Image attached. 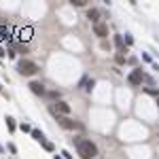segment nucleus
Masks as SVG:
<instances>
[{"label": "nucleus", "instance_id": "nucleus-12", "mask_svg": "<svg viewBox=\"0 0 159 159\" xmlns=\"http://www.w3.org/2000/svg\"><path fill=\"white\" fill-rule=\"evenodd\" d=\"M83 85H85V89H87V91H91V87L96 85V81H93V79H87V77H85V79H83Z\"/></svg>", "mask_w": 159, "mask_h": 159}, {"label": "nucleus", "instance_id": "nucleus-17", "mask_svg": "<svg viewBox=\"0 0 159 159\" xmlns=\"http://www.w3.org/2000/svg\"><path fill=\"white\" fill-rule=\"evenodd\" d=\"M47 96H49V98H53V100H57V98H60V93H57V91H47Z\"/></svg>", "mask_w": 159, "mask_h": 159}, {"label": "nucleus", "instance_id": "nucleus-16", "mask_svg": "<svg viewBox=\"0 0 159 159\" xmlns=\"http://www.w3.org/2000/svg\"><path fill=\"white\" fill-rule=\"evenodd\" d=\"M19 127H21V132H30V134H32V127H30V125H28V123H21V125H19Z\"/></svg>", "mask_w": 159, "mask_h": 159}, {"label": "nucleus", "instance_id": "nucleus-8", "mask_svg": "<svg viewBox=\"0 0 159 159\" xmlns=\"http://www.w3.org/2000/svg\"><path fill=\"white\" fill-rule=\"evenodd\" d=\"M9 49H11V53L13 51H19V53H26L28 51V47L23 42H9Z\"/></svg>", "mask_w": 159, "mask_h": 159}, {"label": "nucleus", "instance_id": "nucleus-24", "mask_svg": "<svg viewBox=\"0 0 159 159\" xmlns=\"http://www.w3.org/2000/svg\"><path fill=\"white\" fill-rule=\"evenodd\" d=\"M157 108H159V102H157Z\"/></svg>", "mask_w": 159, "mask_h": 159}, {"label": "nucleus", "instance_id": "nucleus-10", "mask_svg": "<svg viewBox=\"0 0 159 159\" xmlns=\"http://www.w3.org/2000/svg\"><path fill=\"white\" fill-rule=\"evenodd\" d=\"M32 138H34L36 142H42V144H45V134H42L40 129H32Z\"/></svg>", "mask_w": 159, "mask_h": 159}, {"label": "nucleus", "instance_id": "nucleus-13", "mask_svg": "<svg viewBox=\"0 0 159 159\" xmlns=\"http://www.w3.org/2000/svg\"><path fill=\"white\" fill-rule=\"evenodd\" d=\"M6 127H9L11 132H15V127H17V125H15V119H13V117H6Z\"/></svg>", "mask_w": 159, "mask_h": 159}, {"label": "nucleus", "instance_id": "nucleus-21", "mask_svg": "<svg viewBox=\"0 0 159 159\" xmlns=\"http://www.w3.org/2000/svg\"><path fill=\"white\" fill-rule=\"evenodd\" d=\"M123 62H125V57H123V55L119 53V55H117V64H123Z\"/></svg>", "mask_w": 159, "mask_h": 159}, {"label": "nucleus", "instance_id": "nucleus-1", "mask_svg": "<svg viewBox=\"0 0 159 159\" xmlns=\"http://www.w3.org/2000/svg\"><path fill=\"white\" fill-rule=\"evenodd\" d=\"M74 142H77V151H79L81 159H93L98 155V146L91 140H81V138H77Z\"/></svg>", "mask_w": 159, "mask_h": 159}, {"label": "nucleus", "instance_id": "nucleus-20", "mask_svg": "<svg viewBox=\"0 0 159 159\" xmlns=\"http://www.w3.org/2000/svg\"><path fill=\"white\" fill-rule=\"evenodd\" d=\"M42 146H45V149H47V151H53V149H55V146H53V144H51V142H45V144H42Z\"/></svg>", "mask_w": 159, "mask_h": 159}, {"label": "nucleus", "instance_id": "nucleus-11", "mask_svg": "<svg viewBox=\"0 0 159 159\" xmlns=\"http://www.w3.org/2000/svg\"><path fill=\"white\" fill-rule=\"evenodd\" d=\"M19 34H21V36H19V40L23 42V40H30V34H32V30H30V28H26V30H21Z\"/></svg>", "mask_w": 159, "mask_h": 159}, {"label": "nucleus", "instance_id": "nucleus-9", "mask_svg": "<svg viewBox=\"0 0 159 159\" xmlns=\"http://www.w3.org/2000/svg\"><path fill=\"white\" fill-rule=\"evenodd\" d=\"M87 17H89L93 23H100V21H98V19H100V11H98V9H89V11H87Z\"/></svg>", "mask_w": 159, "mask_h": 159}, {"label": "nucleus", "instance_id": "nucleus-6", "mask_svg": "<svg viewBox=\"0 0 159 159\" xmlns=\"http://www.w3.org/2000/svg\"><path fill=\"white\" fill-rule=\"evenodd\" d=\"M55 110H57L60 115H64V117H66V115L70 113V104H68V102H64V100H57V102H55Z\"/></svg>", "mask_w": 159, "mask_h": 159}, {"label": "nucleus", "instance_id": "nucleus-23", "mask_svg": "<svg viewBox=\"0 0 159 159\" xmlns=\"http://www.w3.org/2000/svg\"><path fill=\"white\" fill-rule=\"evenodd\" d=\"M53 159H62V157H60V155H55V157H53Z\"/></svg>", "mask_w": 159, "mask_h": 159}, {"label": "nucleus", "instance_id": "nucleus-22", "mask_svg": "<svg viewBox=\"0 0 159 159\" xmlns=\"http://www.w3.org/2000/svg\"><path fill=\"white\" fill-rule=\"evenodd\" d=\"M4 55H6V51H4V49L0 47V57H4Z\"/></svg>", "mask_w": 159, "mask_h": 159}, {"label": "nucleus", "instance_id": "nucleus-3", "mask_svg": "<svg viewBox=\"0 0 159 159\" xmlns=\"http://www.w3.org/2000/svg\"><path fill=\"white\" fill-rule=\"evenodd\" d=\"M142 81H144V74H142V70H140V68L132 70V72H129V77H127V83H129L132 87H138V85H142Z\"/></svg>", "mask_w": 159, "mask_h": 159}, {"label": "nucleus", "instance_id": "nucleus-5", "mask_svg": "<svg viewBox=\"0 0 159 159\" xmlns=\"http://www.w3.org/2000/svg\"><path fill=\"white\" fill-rule=\"evenodd\" d=\"M93 32H96V36L106 38V36H108V26H106V23H96V26H93Z\"/></svg>", "mask_w": 159, "mask_h": 159}, {"label": "nucleus", "instance_id": "nucleus-18", "mask_svg": "<svg viewBox=\"0 0 159 159\" xmlns=\"http://www.w3.org/2000/svg\"><path fill=\"white\" fill-rule=\"evenodd\" d=\"M132 42H134V38H132V34H125V45H127V47H129V45H132Z\"/></svg>", "mask_w": 159, "mask_h": 159}, {"label": "nucleus", "instance_id": "nucleus-2", "mask_svg": "<svg viewBox=\"0 0 159 159\" xmlns=\"http://www.w3.org/2000/svg\"><path fill=\"white\" fill-rule=\"evenodd\" d=\"M17 70H19L21 77H34L38 72V66L34 62H30V60H19L17 62Z\"/></svg>", "mask_w": 159, "mask_h": 159}, {"label": "nucleus", "instance_id": "nucleus-7", "mask_svg": "<svg viewBox=\"0 0 159 159\" xmlns=\"http://www.w3.org/2000/svg\"><path fill=\"white\" fill-rule=\"evenodd\" d=\"M30 89H32V93H36V96H45V93H47V89H45V85H42L40 81H32V83H30Z\"/></svg>", "mask_w": 159, "mask_h": 159}, {"label": "nucleus", "instance_id": "nucleus-14", "mask_svg": "<svg viewBox=\"0 0 159 159\" xmlns=\"http://www.w3.org/2000/svg\"><path fill=\"white\" fill-rule=\"evenodd\" d=\"M9 36V28L6 26H0V38H6Z\"/></svg>", "mask_w": 159, "mask_h": 159}, {"label": "nucleus", "instance_id": "nucleus-15", "mask_svg": "<svg viewBox=\"0 0 159 159\" xmlns=\"http://www.w3.org/2000/svg\"><path fill=\"white\" fill-rule=\"evenodd\" d=\"M70 2H72V6H85L87 0H70Z\"/></svg>", "mask_w": 159, "mask_h": 159}, {"label": "nucleus", "instance_id": "nucleus-4", "mask_svg": "<svg viewBox=\"0 0 159 159\" xmlns=\"http://www.w3.org/2000/svg\"><path fill=\"white\" fill-rule=\"evenodd\" d=\"M57 123L64 127V129H74L77 127V123L72 119H68V117H64V115H57Z\"/></svg>", "mask_w": 159, "mask_h": 159}, {"label": "nucleus", "instance_id": "nucleus-19", "mask_svg": "<svg viewBox=\"0 0 159 159\" xmlns=\"http://www.w3.org/2000/svg\"><path fill=\"white\" fill-rule=\"evenodd\" d=\"M142 60H144V62H149V64H153V60H151V55H149V53H142Z\"/></svg>", "mask_w": 159, "mask_h": 159}]
</instances>
